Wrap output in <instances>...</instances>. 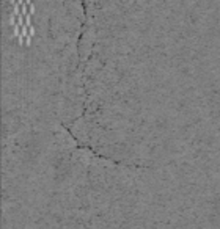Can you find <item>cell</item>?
Returning <instances> with one entry per match:
<instances>
[{
	"mask_svg": "<svg viewBox=\"0 0 220 229\" xmlns=\"http://www.w3.org/2000/svg\"><path fill=\"white\" fill-rule=\"evenodd\" d=\"M25 5L30 8V6H32V0H25Z\"/></svg>",
	"mask_w": 220,
	"mask_h": 229,
	"instance_id": "6da1fadb",
	"label": "cell"
}]
</instances>
